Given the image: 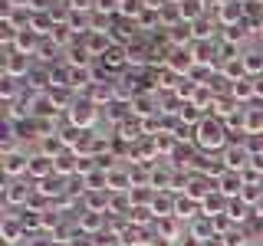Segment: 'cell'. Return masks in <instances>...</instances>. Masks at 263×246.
Wrapping results in <instances>:
<instances>
[{
	"label": "cell",
	"instance_id": "1",
	"mask_svg": "<svg viewBox=\"0 0 263 246\" xmlns=\"http://www.w3.org/2000/svg\"><path fill=\"white\" fill-rule=\"evenodd\" d=\"M227 135H230V128L224 125V118L208 115V118L194 128V145L201 148V151H220V148H227Z\"/></svg>",
	"mask_w": 263,
	"mask_h": 246
},
{
	"label": "cell",
	"instance_id": "2",
	"mask_svg": "<svg viewBox=\"0 0 263 246\" xmlns=\"http://www.w3.org/2000/svg\"><path fill=\"white\" fill-rule=\"evenodd\" d=\"M69 121H72L76 128H86V131H89V128L99 121V105H96L89 95H76V102L69 105Z\"/></svg>",
	"mask_w": 263,
	"mask_h": 246
},
{
	"label": "cell",
	"instance_id": "3",
	"mask_svg": "<svg viewBox=\"0 0 263 246\" xmlns=\"http://www.w3.org/2000/svg\"><path fill=\"white\" fill-rule=\"evenodd\" d=\"M250 161H253V151L247 145H227L224 158H220V164H224L227 171H240V174L250 168Z\"/></svg>",
	"mask_w": 263,
	"mask_h": 246
},
{
	"label": "cell",
	"instance_id": "4",
	"mask_svg": "<svg viewBox=\"0 0 263 246\" xmlns=\"http://www.w3.org/2000/svg\"><path fill=\"white\" fill-rule=\"evenodd\" d=\"M164 66H168L175 76H187V72L197 66L191 46H171V56H164Z\"/></svg>",
	"mask_w": 263,
	"mask_h": 246
},
{
	"label": "cell",
	"instance_id": "5",
	"mask_svg": "<svg viewBox=\"0 0 263 246\" xmlns=\"http://www.w3.org/2000/svg\"><path fill=\"white\" fill-rule=\"evenodd\" d=\"M4 76L27 79L30 76V56H20L16 49H7V56H4Z\"/></svg>",
	"mask_w": 263,
	"mask_h": 246
},
{
	"label": "cell",
	"instance_id": "6",
	"mask_svg": "<svg viewBox=\"0 0 263 246\" xmlns=\"http://www.w3.org/2000/svg\"><path fill=\"white\" fill-rule=\"evenodd\" d=\"M33 191H36V187H30L27 180L7 177V191H4V200H7V203H23V207H27V203H30V197H33Z\"/></svg>",
	"mask_w": 263,
	"mask_h": 246
},
{
	"label": "cell",
	"instance_id": "7",
	"mask_svg": "<svg viewBox=\"0 0 263 246\" xmlns=\"http://www.w3.org/2000/svg\"><path fill=\"white\" fill-rule=\"evenodd\" d=\"M40 46H43V36H40L33 27H27V30H20L16 33V43H13V49L20 56H36L40 53Z\"/></svg>",
	"mask_w": 263,
	"mask_h": 246
},
{
	"label": "cell",
	"instance_id": "8",
	"mask_svg": "<svg viewBox=\"0 0 263 246\" xmlns=\"http://www.w3.org/2000/svg\"><path fill=\"white\" fill-rule=\"evenodd\" d=\"M243 187H247V180H243L240 171H224V174L217 177V191L224 197H240Z\"/></svg>",
	"mask_w": 263,
	"mask_h": 246
},
{
	"label": "cell",
	"instance_id": "9",
	"mask_svg": "<svg viewBox=\"0 0 263 246\" xmlns=\"http://www.w3.org/2000/svg\"><path fill=\"white\" fill-rule=\"evenodd\" d=\"M49 174H56V161L53 158H46V154H30V168H27V177L33 180H46Z\"/></svg>",
	"mask_w": 263,
	"mask_h": 246
},
{
	"label": "cell",
	"instance_id": "10",
	"mask_svg": "<svg viewBox=\"0 0 263 246\" xmlns=\"http://www.w3.org/2000/svg\"><path fill=\"white\" fill-rule=\"evenodd\" d=\"M152 210H155V220H161V217H175V210H178V197L171 194V191H155Z\"/></svg>",
	"mask_w": 263,
	"mask_h": 246
},
{
	"label": "cell",
	"instance_id": "11",
	"mask_svg": "<svg viewBox=\"0 0 263 246\" xmlns=\"http://www.w3.org/2000/svg\"><path fill=\"white\" fill-rule=\"evenodd\" d=\"M217 20L227 23V27H237V23L243 20V4L240 0H224V4H217Z\"/></svg>",
	"mask_w": 263,
	"mask_h": 246
},
{
	"label": "cell",
	"instance_id": "12",
	"mask_svg": "<svg viewBox=\"0 0 263 246\" xmlns=\"http://www.w3.org/2000/svg\"><path fill=\"white\" fill-rule=\"evenodd\" d=\"M89 49V53L92 56H99V59H102L105 53H109V46H112V36L105 30H92V33H86V43H82Z\"/></svg>",
	"mask_w": 263,
	"mask_h": 246
},
{
	"label": "cell",
	"instance_id": "13",
	"mask_svg": "<svg viewBox=\"0 0 263 246\" xmlns=\"http://www.w3.org/2000/svg\"><path fill=\"white\" fill-rule=\"evenodd\" d=\"M191 53H194V63L197 66H214V59H217V46H214L211 39H194Z\"/></svg>",
	"mask_w": 263,
	"mask_h": 246
},
{
	"label": "cell",
	"instance_id": "14",
	"mask_svg": "<svg viewBox=\"0 0 263 246\" xmlns=\"http://www.w3.org/2000/svg\"><path fill=\"white\" fill-rule=\"evenodd\" d=\"M27 168H30V158L27 154H20V151H13V154H4V174L7 177H27Z\"/></svg>",
	"mask_w": 263,
	"mask_h": 246
},
{
	"label": "cell",
	"instance_id": "15",
	"mask_svg": "<svg viewBox=\"0 0 263 246\" xmlns=\"http://www.w3.org/2000/svg\"><path fill=\"white\" fill-rule=\"evenodd\" d=\"M240 131L243 135H263V109H243Z\"/></svg>",
	"mask_w": 263,
	"mask_h": 246
},
{
	"label": "cell",
	"instance_id": "16",
	"mask_svg": "<svg viewBox=\"0 0 263 246\" xmlns=\"http://www.w3.org/2000/svg\"><path fill=\"white\" fill-rule=\"evenodd\" d=\"M23 233H27L23 220L13 217V213H7V217H4V243L7 246H16V240H23Z\"/></svg>",
	"mask_w": 263,
	"mask_h": 246
},
{
	"label": "cell",
	"instance_id": "17",
	"mask_svg": "<svg viewBox=\"0 0 263 246\" xmlns=\"http://www.w3.org/2000/svg\"><path fill=\"white\" fill-rule=\"evenodd\" d=\"M227 203H230V197H224L220 191H214L208 200L201 203V213H204V217H211V220H217L220 213H227Z\"/></svg>",
	"mask_w": 263,
	"mask_h": 246
},
{
	"label": "cell",
	"instance_id": "18",
	"mask_svg": "<svg viewBox=\"0 0 263 246\" xmlns=\"http://www.w3.org/2000/svg\"><path fill=\"white\" fill-rule=\"evenodd\" d=\"M128 109L145 121V118H152V112H155V109H158V98H155L152 92H148V95H135V98L128 102Z\"/></svg>",
	"mask_w": 263,
	"mask_h": 246
},
{
	"label": "cell",
	"instance_id": "19",
	"mask_svg": "<svg viewBox=\"0 0 263 246\" xmlns=\"http://www.w3.org/2000/svg\"><path fill=\"white\" fill-rule=\"evenodd\" d=\"M63 151H69L66 141H63V135H43V138H40V154H46V158L56 161Z\"/></svg>",
	"mask_w": 263,
	"mask_h": 246
},
{
	"label": "cell",
	"instance_id": "20",
	"mask_svg": "<svg viewBox=\"0 0 263 246\" xmlns=\"http://www.w3.org/2000/svg\"><path fill=\"white\" fill-rule=\"evenodd\" d=\"M99 230H105V213H92V210H86V213H79V233H99Z\"/></svg>",
	"mask_w": 263,
	"mask_h": 246
},
{
	"label": "cell",
	"instance_id": "21",
	"mask_svg": "<svg viewBox=\"0 0 263 246\" xmlns=\"http://www.w3.org/2000/svg\"><path fill=\"white\" fill-rule=\"evenodd\" d=\"M230 95L237 98V102H250V98H257V79H240V82H234L230 86Z\"/></svg>",
	"mask_w": 263,
	"mask_h": 246
},
{
	"label": "cell",
	"instance_id": "22",
	"mask_svg": "<svg viewBox=\"0 0 263 246\" xmlns=\"http://www.w3.org/2000/svg\"><path fill=\"white\" fill-rule=\"evenodd\" d=\"M102 66H105V69H122V66H128V53H125V46L112 43V46H109V53L102 56Z\"/></svg>",
	"mask_w": 263,
	"mask_h": 246
},
{
	"label": "cell",
	"instance_id": "23",
	"mask_svg": "<svg viewBox=\"0 0 263 246\" xmlns=\"http://www.w3.org/2000/svg\"><path fill=\"white\" fill-rule=\"evenodd\" d=\"M76 168H79V154L76 151H63L60 158H56V174H60V177L76 174Z\"/></svg>",
	"mask_w": 263,
	"mask_h": 246
},
{
	"label": "cell",
	"instance_id": "24",
	"mask_svg": "<svg viewBox=\"0 0 263 246\" xmlns=\"http://www.w3.org/2000/svg\"><path fill=\"white\" fill-rule=\"evenodd\" d=\"M178 7H181V20L184 23H197L204 16V0H184Z\"/></svg>",
	"mask_w": 263,
	"mask_h": 246
},
{
	"label": "cell",
	"instance_id": "25",
	"mask_svg": "<svg viewBox=\"0 0 263 246\" xmlns=\"http://www.w3.org/2000/svg\"><path fill=\"white\" fill-rule=\"evenodd\" d=\"M247 207H250V203H243L240 197H230V203H227V213H224V217L230 220V223H243V220H247Z\"/></svg>",
	"mask_w": 263,
	"mask_h": 246
},
{
	"label": "cell",
	"instance_id": "26",
	"mask_svg": "<svg viewBox=\"0 0 263 246\" xmlns=\"http://www.w3.org/2000/svg\"><path fill=\"white\" fill-rule=\"evenodd\" d=\"M125 53H128V66H145L148 56H152V49H148L145 43H128Z\"/></svg>",
	"mask_w": 263,
	"mask_h": 246
},
{
	"label": "cell",
	"instance_id": "27",
	"mask_svg": "<svg viewBox=\"0 0 263 246\" xmlns=\"http://www.w3.org/2000/svg\"><path fill=\"white\" fill-rule=\"evenodd\" d=\"M197 210H201V203H197V200H191V197H178V210H175L178 220H194Z\"/></svg>",
	"mask_w": 263,
	"mask_h": 246
},
{
	"label": "cell",
	"instance_id": "28",
	"mask_svg": "<svg viewBox=\"0 0 263 246\" xmlns=\"http://www.w3.org/2000/svg\"><path fill=\"white\" fill-rule=\"evenodd\" d=\"M145 10H148L145 0H122V10H119V13H125V16H142Z\"/></svg>",
	"mask_w": 263,
	"mask_h": 246
},
{
	"label": "cell",
	"instance_id": "29",
	"mask_svg": "<svg viewBox=\"0 0 263 246\" xmlns=\"http://www.w3.org/2000/svg\"><path fill=\"white\" fill-rule=\"evenodd\" d=\"M152 217H155V210H152V207H135V210L128 213V223H135V227H145Z\"/></svg>",
	"mask_w": 263,
	"mask_h": 246
},
{
	"label": "cell",
	"instance_id": "30",
	"mask_svg": "<svg viewBox=\"0 0 263 246\" xmlns=\"http://www.w3.org/2000/svg\"><path fill=\"white\" fill-rule=\"evenodd\" d=\"M0 92H4V98H7V102H13V98H16V92H20L16 79H13V76H4V86H0Z\"/></svg>",
	"mask_w": 263,
	"mask_h": 246
},
{
	"label": "cell",
	"instance_id": "31",
	"mask_svg": "<svg viewBox=\"0 0 263 246\" xmlns=\"http://www.w3.org/2000/svg\"><path fill=\"white\" fill-rule=\"evenodd\" d=\"M96 7H99L102 13H115V10H122L119 0H96Z\"/></svg>",
	"mask_w": 263,
	"mask_h": 246
},
{
	"label": "cell",
	"instance_id": "32",
	"mask_svg": "<svg viewBox=\"0 0 263 246\" xmlns=\"http://www.w3.org/2000/svg\"><path fill=\"white\" fill-rule=\"evenodd\" d=\"M224 243H227V246H243V236L234 230V233H224Z\"/></svg>",
	"mask_w": 263,
	"mask_h": 246
},
{
	"label": "cell",
	"instance_id": "33",
	"mask_svg": "<svg viewBox=\"0 0 263 246\" xmlns=\"http://www.w3.org/2000/svg\"><path fill=\"white\" fill-rule=\"evenodd\" d=\"M148 243H152V246H175V243L168 240V236H152V240H148Z\"/></svg>",
	"mask_w": 263,
	"mask_h": 246
},
{
	"label": "cell",
	"instance_id": "34",
	"mask_svg": "<svg viewBox=\"0 0 263 246\" xmlns=\"http://www.w3.org/2000/svg\"><path fill=\"white\" fill-rule=\"evenodd\" d=\"M257 217H260V220H263V200H260V203H257Z\"/></svg>",
	"mask_w": 263,
	"mask_h": 246
},
{
	"label": "cell",
	"instance_id": "35",
	"mask_svg": "<svg viewBox=\"0 0 263 246\" xmlns=\"http://www.w3.org/2000/svg\"><path fill=\"white\" fill-rule=\"evenodd\" d=\"M142 246H152V243H142Z\"/></svg>",
	"mask_w": 263,
	"mask_h": 246
},
{
	"label": "cell",
	"instance_id": "36",
	"mask_svg": "<svg viewBox=\"0 0 263 246\" xmlns=\"http://www.w3.org/2000/svg\"><path fill=\"white\" fill-rule=\"evenodd\" d=\"M260 246H263V243H260Z\"/></svg>",
	"mask_w": 263,
	"mask_h": 246
}]
</instances>
